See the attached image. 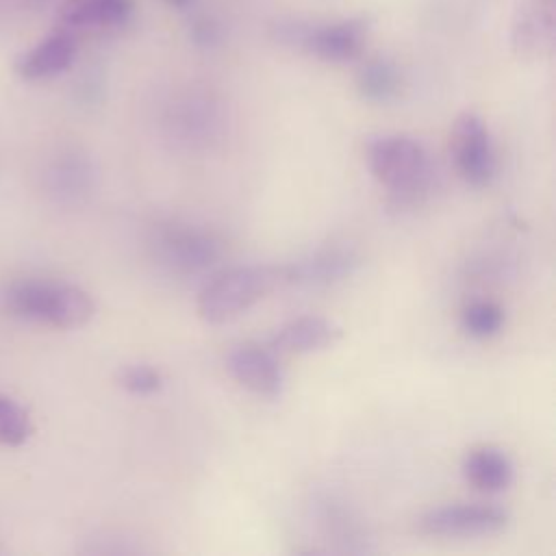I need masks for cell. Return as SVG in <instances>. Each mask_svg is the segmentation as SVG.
<instances>
[{
  "instance_id": "cell-11",
  "label": "cell",
  "mask_w": 556,
  "mask_h": 556,
  "mask_svg": "<svg viewBox=\"0 0 556 556\" xmlns=\"http://www.w3.org/2000/svg\"><path fill=\"white\" fill-rule=\"evenodd\" d=\"M76 59V39L70 33H52L15 59V74L24 80H46L63 74Z\"/></svg>"
},
{
  "instance_id": "cell-16",
  "label": "cell",
  "mask_w": 556,
  "mask_h": 556,
  "mask_svg": "<svg viewBox=\"0 0 556 556\" xmlns=\"http://www.w3.org/2000/svg\"><path fill=\"white\" fill-rule=\"evenodd\" d=\"M317 526L324 532L328 541H334L341 552H367V534L363 526L354 519V515L332 502V500H321L317 502Z\"/></svg>"
},
{
  "instance_id": "cell-12",
  "label": "cell",
  "mask_w": 556,
  "mask_h": 556,
  "mask_svg": "<svg viewBox=\"0 0 556 556\" xmlns=\"http://www.w3.org/2000/svg\"><path fill=\"white\" fill-rule=\"evenodd\" d=\"M341 337V328L321 315H302L276 330L271 348L285 354H311L334 345Z\"/></svg>"
},
{
  "instance_id": "cell-3",
  "label": "cell",
  "mask_w": 556,
  "mask_h": 556,
  "mask_svg": "<svg viewBox=\"0 0 556 556\" xmlns=\"http://www.w3.org/2000/svg\"><path fill=\"white\" fill-rule=\"evenodd\" d=\"M282 285V267L237 265L213 276L198 295V313L208 324H224L267 298Z\"/></svg>"
},
{
  "instance_id": "cell-21",
  "label": "cell",
  "mask_w": 556,
  "mask_h": 556,
  "mask_svg": "<svg viewBox=\"0 0 556 556\" xmlns=\"http://www.w3.org/2000/svg\"><path fill=\"white\" fill-rule=\"evenodd\" d=\"M117 380H119V384H122L128 393H132V395H152V393H156V391L161 389V384H163L161 374H159L154 367L146 365V363L126 365V367L119 371Z\"/></svg>"
},
{
  "instance_id": "cell-23",
  "label": "cell",
  "mask_w": 556,
  "mask_h": 556,
  "mask_svg": "<svg viewBox=\"0 0 556 556\" xmlns=\"http://www.w3.org/2000/svg\"><path fill=\"white\" fill-rule=\"evenodd\" d=\"M165 2L174 9H189L193 4V0H165Z\"/></svg>"
},
{
  "instance_id": "cell-17",
  "label": "cell",
  "mask_w": 556,
  "mask_h": 556,
  "mask_svg": "<svg viewBox=\"0 0 556 556\" xmlns=\"http://www.w3.org/2000/svg\"><path fill=\"white\" fill-rule=\"evenodd\" d=\"M552 0H534L519 9L513 24V46L521 54H536L552 41Z\"/></svg>"
},
{
  "instance_id": "cell-9",
  "label": "cell",
  "mask_w": 556,
  "mask_h": 556,
  "mask_svg": "<svg viewBox=\"0 0 556 556\" xmlns=\"http://www.w3.org/2000/svg\"><path fill=\"white\" fill-rule=\"evenodd\" d=\"M169 137L187 152L213 150L224 132L217 106L204 98H189L176 104L167 117Z\"/></svg>"
},
{
  "instance_id": "cell-4",
  "label": "cell",
  "mask_w": 556,
  "mask_h": 556,
  "mask_svg": "<svg viewBox=\"0 0 556 556\" xmlns=\"http://www.w3.org/2000/svg\"><path fill=\"white\" fill-rule=\"evenodd\" d=\"M150 250L159 265L180 276L211 271L224 256L222 239L187 222H163L150 235Z\"/></svg>"
},
{
  "instance_id": "cell-14",
  "label": "cell",
  "mask_w": 556,
  "mask_h": 556,
  "mask_svg": "<svg viewBox=\"0 0 556 556\" xmlns=\"http://www.w3.org/2000/svg\"><path fill=\"white\" fill-rule=\"evenodd\" d=\"M463 476L473 489L484 493H497L510 486L515 478V467L504 450L495 445H480L465 454Z\"/></svg>"
},
{
  "instance_id": "cell-1",
  "label": "cell",
  "mask_w": 556,
  "mask_h": 556,
  "mask_svg": "<svg viewBox=\"0 0 556 556\" xmlns=\"http://www.w3.org/2000/svg\"><path fill=\"white\" fill-rule=\"evenodd\" d=\"M367 161L374 178L387 187L395 208L421 204L437 180L430 152L408 135H382L369 141Z\"/></svg>"
},
{
  "instance_id": "cell-20",
  "label": "cell",
  "mask_w": 556,
  "mask_h": 556,
  "mask_svg": "<svg viewBox=\"0 0 556 556\" xmlns=\"http://www.w3.org/2000/svg\"><path fill=\"white\" fill-rule=\"evenodd\" d=\"M33 434L28 413L9 395H0V445L17 447Z\"/></svg>"
},
{
  "instance_id": "cell-10",
  "label": "cell",
  "mask_w": 556,
  "mask_h": 556,
  "mask_svg": "<svg viewBox=\"0 0 556 556\" xmlns=\"http://www.w3.org/2000/svg\"><path fill=\"white\" fill-rule=\"evenodd\" d=\"M226 367L241 387L256 395L276 397L282 391V367L276 354L258 343L235 345L226 356Z\"/></svg>"
},
{
  "instance_id": "cell-8",
  "label": "cell",
  "mask_w": 556,
  "mask_h": 556,
  "mask_svg": "<svg viewBox=\"0 0 556 556\" xmlns=\"http://www.w3.org/2000/svg\"><path fill=\"white\" fill-rule=\"evenodd\" d=\"M452 150L458 174L473 187H484L495 176V150L484 122L476 113H463L452 128Z\"/></svg>"
},
{
  "instance_id": "cell-2",
  "label": "cell",
  "mask_w": 556,
  "mask_h": 556,
  "mask_svg": "<svg viewBox=\"0 0 556 556\" xmlns=\"http://www.w3.org/2000/svg\"><path fill=\"white\" fill-rule=\"evenodd\" d=\"M4 306L11 315L54 328H78L93 317L91 295L70 282L26 278L4 291Z\"/></svg>"
},
{
  "instance_id": "cell-19",
  "label": "cell",
  "mask_w": 556,
  "mask_h": 556,
  "mask_svg": "<svg viewBox=\"0 0 556 556\" xmlns=\"http://www.w3.org/2000/svg\"><path fill=\"white\" fill-rule=\"evenodd\" d=\"M463 328L476 339L493 337L502 330L504 311L491 300H476L463 308Z\"/></svg>"
},
{
  "instance_id": "cell-22",
  "label": "cell",
  "mask_w": 556,
  "mask_h": 556,
  "mask_svg": "<svg viewBox=\"0 0 556 556\" xmlns=\"http://www.w3.org/2000/svg\"><path fill=\"white\" fill-rule=\"evenodd\" d=\"M191 35L195 39V43L200 46H213L219 39V28L213 20L208 17H198L191 26Z\"/></svg>"
},
{
  "instance_id": "cell-7",
  "label": "cell",
  "mask_w": 556,
  "mask_h": 556,
  "mask_svg": "<svg viewBox=\"0 0 556 556\" xmlns=\"http://www.w3.org/2000/svg\"><path fill=\"white\" fill-rule=\"evenodd\" d=\"M361 256L348 243H326L282 267V285L300 289H328L358 269Z\"/></svg>"
},
{
  "instance_id": "cell-18",
  "label": "cell",
  "mask_w": 556,
  "mask_h": 556,
  "mask_svg": "<svg viewBox=\"0 0 556 556\" xmlns=\"http://www.w3.org/2000/svg\"><path fill=\"white\" fill-rule=\"evenodd\" d=\"M356 87L365 100L384 104V102H391L393 98H397V93L402 89V76H400V70L391 61L371 59L358 70Z\"/></svg>"
},
{
  "instance_id": "cell-15",
  "label": "cell",
  "mask_w": 556,
  "mask_h": 556,
  "mask_svg": "<svg viewBox=\"0 0 556 556\" xmlns=\"http://www.w3.org/2000/svg\"><path fill=\"white\" fill-rule=\"evenodd\" d=\"M132 0H61L56 20L70 28H102L128 20Z\"/></svg>"
},
{
  "instance_id": "cell-6",
  "label": "cell",
  "mask_w": 556,
  "mask_h": 556,
  "mask_svg": "<svg viewBox=\"0 0 556 556\" xmlns=\"http://www.w3.org/2000/svg\"><path fill=\"white\" fill-rule=\"evenodd\" d=\"M508 513L495 504H447L424 513L417 521L421 534L443 539L491 536L506 528Z\"/></svg>"
},
{
  "instance_id": "cell-5",
  "label": "cell",
  "mask_w": 556,
  "mask_h": 556,
  "mask_svg": "<svg viewBox=\"0 0 556 556\" xmlns=\"http://www.w3.org/2000/svg\"><path fill=\"white\" fill-rule=\"evenodd\" d=\"M278 37L285 43L302 48L317 59L345 63L358 59L367 41V22L361 17L330 24H282Z\"/></svg>"
},
{
  "instance_id": "cell-13",
  "label": "cell",
  "mask_w": 556,
  "mask_h": 556,
  "mask_svg": "<svg viewBox=\"0 0 556 556\" xmlns=\"http://www.w3.org/2000/svg\"><path fill=\"white\" fill-rule=\"evenodd\" d=\"M46 187L59 202L78 204L96 187V167L83 154H63L48 167Z\"/></svg>"
}]
</instances>
